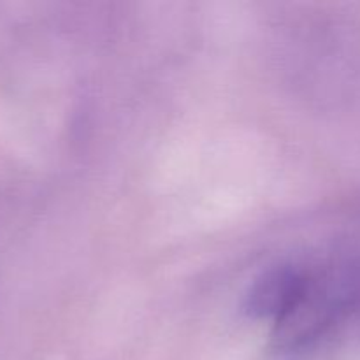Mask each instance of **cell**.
Here are the masks:
<instances>
[{"mask_svg":"<svg viewBox=\"0 0 360 360\" xmlns=\"http://www.w3.org/2000/svg\"><path fill=\"white\" fill-rule=\"evenodd\" d=\"M308 281L309 274L297 267H273L253 281L243 309L252 319H273L278 323L297 306Z\"/></svg>","mask_w":360,"mask_h":360,"instance_id":"obj_1","label":"cell"}]
</instances>
